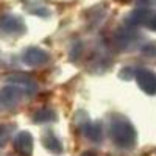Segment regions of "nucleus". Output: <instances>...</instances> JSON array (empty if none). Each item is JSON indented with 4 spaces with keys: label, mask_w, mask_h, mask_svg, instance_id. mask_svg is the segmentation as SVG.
Instances as JSON below:
<instances>
[{
    "label": "nucleus",
    "mask_w": 156,
    "mask_h": 156,
    "mask_svg": "<svg viewBox=\"0 0 156 156\" xmlns=\"http://www.w3.org/2000/svg\"><path fill=\"white\" fill-rule=\"evenodd\" d=\"M140 51H142V53H144L145 56H150V58H156V44H154V42L145 44L144 47L140 48Z\"/></svg>",
    "instance_id": "obj_14"
},
{
    "label": "nucleus",
    "mask_w": 156,
    "mask_h": 156,
    "mask_svg": "<svg viewBox=\"0 0 156 156\" xmlns=\"http://www.w3.org/2000/svg\"><path fill=\"white\" fill-rule=\"evenodd\" d=\"M109 137L119 148H133L137 142V133L134 125L123 115H114L109 123Z\"/></svg>",
    "instance_id": "obj_1"
},
{
    "label": "nucleus",
    "mask_w": 156,
    "mask_h": 156,
    "mask_svg": "<svg viewBox=\"0 0 156 156\" xmlns=\"http://www.w3.org/2000/svg\"><path fill=\"white\" fill-rule=\"evenodd\" d=\"M25 31H27V27L22 17L14 14L0 16V33L2 34H23Z\"/></svg>",
    "instance_id": "obj_3"
},
{
    "label": "nucleus",
    "mask_w": 156,
    "mask_h": 156,
    "mask_svg": "<svg viewBox=\"0 0 156 156\" xmlns=\"http://www.w3.org/2000/svg\"><path fill=\"white\" fill-rule=\"evenodd\" d=\"M30 92L20 84H6L0 89V105L3 108H17Z\"/></svg>",
    "instance_id": "obj_2"
},
{
    "label": "nucleus",
    "mask_w": 156,
    "mask_h": 156,
    "mask_svg": "<svg viewBox=\"0 0 156 156\" xmlns=\"http://www.w3.org/2000/svg\"><path fill=\"white\" fill-rule=\"evenodd\" d=\"M41 142H42L44 148L48 150L50 153H53V154H62V151H64V147L61 144V140L58 139V136L51 131V129H47V131L42 134Z\"/></svg>",
    "instance_id": "obj_8"
},
{
    "label": "nucleus",
    "mask_w": 156,
    "mask_h": 156,
    "mask_svg": "<svg viewBox=\"0 0 156 156\" xmlns=\"http://www.w3.org/2000/svg\"><path fill=\"white\" fill-rule=\"evenodd\" d=\"M22 61H23L25 66H28V67H42L50 61V53L45 51L44 48L30 47L23 51Z\"/></svg>",
    "instance_id": "obj_4"
},
{
    "label": "nucleus",
    "mask_w": 156,
    "mask_h": 156,
    "mask_svg": "<svg viewBox=\"0 0 156 156\" xmlns=\"http://www.w3.org/2000/svg\"><path fill=\"white\" fill-rule=\"evenodd\" d=\"M27 11H30L31 14H34V16H41V17L50 16V9H48L47 6H44V5H36V8L27 6Z\"/></svg>",
    "instance_id": "obj_13"
},
{
    "label": "nucleus",
    "mask_w": 156,
    "mask_h": 156,
    "mask_svg": "<svg viewBox=\"0 0 156 156\" xmlns=\"http://www.w3.org/2000/svg\"><path fill=\"white\" fill-rule=\"evenodd\" d=\"M8 81L23 86L25 89L28 90V92H33V90L36 89V84H34V81H33V78H30V76H27V75H12V76L8 78Z\"/></svg>",
    "instance_id": "obj_11"
},
{
    "label": "nucleus",
    "mask_w": 156,
    "mask_h": 156,
    "mask_svg": "<svg viewBox=\"0 0 156 156\" xmlns=\"http://www.w3.org/2000/svg\"><path fill=\"white\" fill-rule=\"evenodd\" d=\"M12 131H14V125L0 122V148H3L9 142V139L12 136Z\"/></svg>",
    "instance_id": "obj_12"
},
{
    "label": "nucleus",
    "mask_w": 156,
    "mask_h": 156,
    "mask_svg": "<svg viewBox=\"0 0 156 156\" xmlns=\"http://www.w3.org/2000/svg\"><path fill=\"white\" fill-rule=\"evenodd\" d=\"M136 75V72L131 69V67H123L122 69V72L119 73V78L120 80H125V81H128V80H131V78Z\"/></svg>",
    "instance_id": "obj_15"
},
{
    "label": "nucleus",
    "mask_w": 156,
    "mask_h": 156,
    "mask_svg": "<svg viewBox=\"0 0 156 156\" xmlns=\"http://www.w3.org/2000/svg\"><path fill=\"white\" fill-rule=\"evenodd\" d=\"M81 156H98V153L94 151V150H86V151L81 153Z\"/></svg>",
    "instance_id": "obj_16"
},
{
    "label": "nucleus",
    "mask_w": 156,
    "mask_h": 156,
    "mask_svg": "<svg viewBox=\"0 0 156 156\" xmlns=\"http://www.w3.org/2000/svg\"><path fill=\"white\" fill-rule=\"evenodd\" d=\"M151 17H153V12L147 6H139L126 16L125 22L129 27H139V25H145L147 27Z\"/></svg>",
    "instance_id": "obj_7"
},
{
    "label": "nucleus",
    "mask_w": 156,
    "mask_h": 156,
    "mask_svg": "<svg viewBox=\"0 0 156 156\" xmlns=\"http://www.w3.org/2000/svg\"><path fill=\"white\" fill-rule=\"evenodd\" d=\"M136 83L140 90H144L147 95H154L156 94V73L148 70V69H139L136 70Z\"/></svg>",
    "instance_id": "obj_6"
},
{
    "label": "nucleus",
    "mask_w": 156,
    "mask_h": 156,
    "mask_svg": "<svg viewBox=\"0 0 156 156\" xmlns=\"http://www.w3.org/2000/svg\"><path fill=\"white\" fill-rule=\"evenodd\" d=\"M56 119V112L51 108H39L33 114V122L34 123H45Z\"/></svg>",
    "instance_id": "obj_10"
},
{
    "label": "nucleus",
    "mask_w": 156,
    "mask_h": 156,
    "mask_svg": "<svg viewBox=\"0 0 156 156\" xmlns=\"http://www.w3.org/2000/svg\"><path fill=\"white\" fill-rule=\"evenodd\" d=\"M81 131L92 142H100L103 139V126H101L100 122H90V120L84 122L81 125Z\"/></svg>",
    "instance_id": "obj_9"
},
{
    "label": "nucleus",
    "mask_w": 156,
    "mask_h": 156,
    "mask_svg": "<svg viewBox=\"0 0 156 156\" xmlns=\"http://www.w3.org/2000/svg\"><path fill=\"white\" fill-rule=\"evenodd\" d=\"M12 147L14 151L19 156H33L34 150V139L30 131H19L12 140Z\"/></svg>",
    "instance_id": "obj_5"
}]
</instances>
